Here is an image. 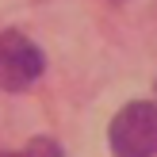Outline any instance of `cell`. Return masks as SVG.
Segmentation results:
<instances>
[{"instance_id":"6da1fadb","label":"cell","mask_w":157,"mask_h":157,"mask_svg":"<svg viewBox=\"0 0 157 157\" xmlns=\"http://www.w3.org/2000/svg\"><path fill=\"white\" fill-rule=\"evenodd\" d=\"M115 157H157V104H127L107 130Z\"/></svg>"},{"instance_id":"7a4b0ae2","label":"cell","mask_w":157,"mask_h":157,"mask_svg":"<svg viewBox=\"0 0 157 157\" xmlns=\"http://www.w3.org/2000/svg\"><path fill=\"white\" fill-rule=\"evenodd\" d=\"M46 58L27 35L4 31L0 35V88L4 92H23L42 77Z\"/></svg>"},{"instance_id":"3957f363","label":"cell","mask_w":157,"mask_h":157,"mask_svg":"<svg viewBox=\"0 0 157 157\" xmlns=\"http://www.w3.org/2000/svg\"><path fill=\"white\" fill-rule=\"evenodd\" d=\"M0 157H61V146L54 142V138H31L27 146H23L19 153H8V150H0Z\"/></svg>"}]
</instances>
